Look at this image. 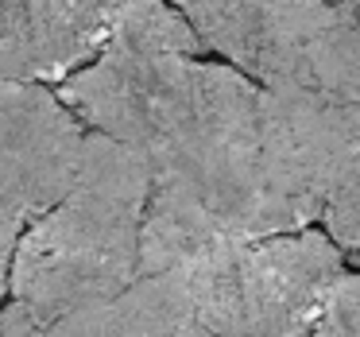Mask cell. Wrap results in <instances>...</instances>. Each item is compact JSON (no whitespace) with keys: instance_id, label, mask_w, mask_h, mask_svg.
<instances>
[{"instance_id":"cell-4","label":"cell","mask_w":360,"mask_h":337,"mask_svg":"<svg viewBox=\"0 0 360 337\" xmlns=\"http://www.w3.org/2000/svg\"><path fill=\"white\" fill-rule=\"evenodd\" d=\"M86 125L43 82L0 74V205L24 221L63 198L78 171Z\"/></svg>"},{"instance_id":"cell-5","label":"cell","mask_w":360,"mask_h":337,"mask_svg":"<svg viewBox=\"0 0 360 337\" xmlns=\"http://www.w3.org/2000/svg\"><path fill=\"white\" fill-rule=\"evenodd\" d=\"M124 0H16L0 35V74L66 82L105 47Z\"/></svg>"},{"instance_id":"cell-3","label":"cell","mask_w":360,"mask_h":337,"mask_svg":"<svg viewBox=\"0 0 360 337\" xmlns=\"http://www.w3.org/2000/svg\"><path fill=\"white\" fill-rule=\"evenodd\" d=\"M349 260L326 229L244 236L236 256L240 337H306Z\"/></svg>"},{"instance_id":"cell-10","label":"cell","mask_w":360,"mask_h":337,"mask_svg":"<svg viewBox=\"0 0 360 337\" xmlns=\"http://www.w3.org/2000/svg\"><path fill=\"white\" fill-rule=\"evenodd\" d=\"M20 229H24V217L12 213L8 205H0V303L8 295V264H12V248H16Z\"/></svg>"},{"instance_id":"cell-6","label":"cell","mask_w":360,"mask_h":337,"mask_svg":"<svg viewBox=\"0 0 360 337\" xmlns=\"http://www.w3.org/2000/svg\"><path fill=\"white\" fill-rule=\"evenodd\" d=\"M39 337H213L174 275H140L101 303L43 322Z\"/></svg>"},{"instance_id":"cell-1","label":"cell","mask_w":360,"mask_h":337,"mask_svg":"<svg viewBox=\"0 0 360 337\" xmlns=\"http://www.w3.org/2000/svg\"><path fill=\"white\" fill-rule=\"evenodd\" d=\"M148 190V163L132 148L86 132L70 186L20 229L8 295L51 322L136 283Z\"/></svg>"},{"instance_id":"cell-7","label":"cell","mask_w":360,"mask_h":337,"mask_svg":"<svg viewBox=\"0 0 360 337\" xmlns=\"http://www.w3.org/2000/svg\"><path fill=\"white\" fill-rule=\"evenodd\" d=\"M321 225L333 241L360 229V101H329Z\"/></svg>"},{"instance_id":"cell-8","label":"cell","mask_w":360,"mask_h":337,"mask_svg":"<svg viewBox=\"0 0 360 337\" xmlns=\"http://www.w3.org/2000/svg\"><path fill=\"white\" fill-rule=\"evenodd\" d=\"M337 248L345 252L352 267H345V275L337 279L333 295L326 298L306 337H360V229L337 236Z\"/></svg>"},{"instance_id":"cell-9","label":"cell","mask_w":360,"mask_h":337,"mask_svg":"<svg viewBox=\"0 0 360 337\" xmlns=\"http://www.w3.org/2000/svg\"><path fill=\"white\" fill-rule=\"evenodd\" d=\"M43 333V318H35L24 303L8 298L0 303V337H39Z\"/></svg>"},{"instance_id":"cell-11","label":"cell","mask_w":360,"mask_h":337,"mask_svg":"<svg viewBox=\"0 0 360 337\" xmlns=\"http://www.w3.org/2000/svg\"><path fill=\"white\" fill-rule=\"evenodd\" d=\"M345 4V12H349L352 20H356V27H360V0H341Z\"/></svg>"},{"instance_id":"cell-2","label":"cell","mask_w":360,"mask_h":337,"mask_svg":"<svg viewBox=\"0 0 360 337\" xmlns=\"http://www.w3.org/2000/svg\"><path fill=\"white\" fill-rule=\"evenodd\" d=\"M202 43L264 89L360 101V27L341 0H225Z\"/></svg>"}]
</instances>
